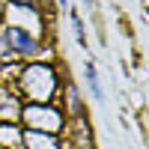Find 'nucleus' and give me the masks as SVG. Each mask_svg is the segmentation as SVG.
I'll return each mask as SVG.
<instances>
[{"instance_id": "nucleus-1", "label": "nucleus", "mask_w": 149, "mask_h": 149, "mask_svg": "<svg viewBox=\"0 0 149 149\" xmlns=\"http://www.w3.org/2000/svg\"><path fill=\"white\" fill-rule=\"evenodd\" d=\"M24 119H27V131H42V134H60V128L66 125L63 110L54 104H30L24 107Z\"/></svg>"}, {"instance_id": "nucleus-3", "label": "nucleus", "mask_w": 149, "mask_h": 149, "mask_svg": "<svg viewBox=\"0 0 149 149\" xmlns=\"http://www.w3.org/2000/svg\"><path fill=\"white\" fill-rule=\"evenodd\" d=\"M21 140L27 143V149H60L54 134H42V131H24Z\"/></svg>"}, {"instance_id": "nucleus-2", "label": "nucleus", "mask_w": 149, "mask_h": 149, "mask_svg": "<svg viewBox=\"0 0 149 149\" xmlns=\"http://www.w3.org/2000/svg\"><path fill=\"white\" fill-rule=\"evenodd\" d=\"M21 84L27 86V93L33 95V102L36 104H48V98H51L57 93V74L51 66H33L24 72V78Z\"/></svg>"}, {"instance_id": "nucleus-4", "label": "nucleus", "mask_w": 149, "mask_h": 149, "mask_svg": "<svg viewBox=\"0 0 149 149\" xmlns=\"http://www.w3.org/2000/svg\"><path fill=\"white\" fill-rule=\"evenodd\" d=\"M86 81H90V90L95 98H102V90H98V81H95V69L93 66H86Z\"/></svg>"}, {"instance_id": "nucleus-5", "label": "nucleus", "mask_w": 149, "mask_h": 149, "mask_svg": "<svg viewBox=\"0 0 149 149\" xmlns=\"http://www.w3.org/2000/svg\"><path fill=\"white\" fill-rule=\"evenodd\" d=\"M86 3H90V0H86Z\"/></svg>"}]
</instances>
